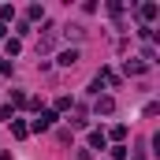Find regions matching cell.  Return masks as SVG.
I'll list each match as a JSON object with an SVG mask.
<instances>
[{
  "label": "cell",
  "mask_w": 160,
  "mask_h": 160,
  "mask_svg": "<svg viewBox=\"0 0 160 160\" xmlns=\"http://www.w3.org/2000/svg\"><path fill=\"white\" fill-rule=\"evenodd\" d=\"M56 119H60V116H56L52 108H41L38 119H30L26 127H30V134H45V130H52V123H56Z\"/></svg>",
  "instance_id": "1"
},
{
  "label": "cell",
  "mask_w": 160,
  "mask_h": 160,
  "mask_svg": "<svg viewBox=\"0 0 160 160\" xmlns=\"http://www.w3.org/2000/svg\"><path fill=\"white\" fill-rule=\"evenodd\" d=\"M157 15H160V4H153V0H145V4H138V19H142L145 26H149V22H153Z\"/></svg>",
  "instance_id": "2"
},
{
  "label": "cell",
  "mask_w": 160,
  "mask_h": 160,
  "mask_svg": "<svg viewBox=\"0 0 160 160\" xmlns=\"http://www.w3.org/2000/svg\"><path fill=\"white\" fill-rule=\"evenodd\" d=\"M93 112H97V116H112V112H116V101H112V97H97V101H93Z\"/></svg>",
  "instance_id": "3"
},
{
  "label": "cell",
  "mask_w": 160,
  "mask_h": 160,
  "mask_svg": "<svg viewBox=\"0 0 160 160\" xmlns=\"http://www.w3.org/2000/svg\"><path fill=\"white\" fill-rule=\"evenodd\" d=\"M56 63H60V67H75V63H78V48H63Z\"/></svg>",
  "instance_id": "4"
},
{
  "label": "cell",
  "mask_w": 160,
  "mask_h": 160,
  "mask_svg": "<svg viewBox=\"0 0 160 160\" xmlns=\"http://www.w3.org/2000/svg\"><path fill=\"white\" fill-rule=\"evenodd\" d=\"M123 71H127V75H130V78H138V75H145V71H149V67H145V63H142V60H127V63H123Z\"/></svg>",
  "instance_id": "5"
},
{
  "label": "cell",
  "mask_w": 160,
  "mask_h": 160,
  "mask_svg": "<svg viewBox=\"0 0 160 160\" xmlns=\"http://www.w3.org/2000/svg\"><path fill=\"white\" fill-rule=\"evenodd\" d=\"M93 149H108V138H104V130H89V153Z\"/></svg>",
  "instance_id": "6"
},
{
  "label": "cell",
  "mask_w": 160,
  "mask_h": 160,
  "mask_svg": "<svg viewBox=\"0 0 160 160\" xmlns=\"http://www.w3.org/2000/svg\"><path fill=\"white\" fill-rule=\"evenodd\" d=\"M11 134L22 142V138H30V127H26V119H11Z\"/></svg>",
  "instance_id": "7"
},
{
  "label": "cell",
  "mask_w": 160,
  "mask_h": 160,
  "mask_svg": "<svg viewBox=\"0 0 160 160\" xmlns=\"http://www.w3.org/2000/svg\"><path fill=\"white\" fill-rule=\"evenodd\" d=\"M26 22H45V8L41 4H30L26 8Z\"/></svg>",
  "instance_id": "8"
},
{
  "label": "cell",
  "mask_w": 160,
  "mask_h": 160,
  "mask_svg": "<svg viewBox=\"0 0 160 160\" xmlns=\"http://www.w3.org/2000/svg\"><path fill=\"white\" fill-rule=\"evenodd\" d=\"M97 78L104 82V86H119V75H116L112 67H101V71H97Z\"/></svg>",
  "instance_id": "9"
},
{
  "label": "cell",
  "mask_w": 160,
  "mask_h": 160,
  "mask_svg": "<svg viewBox=\"0 0 160 160\" xmlns=\"http://www.w3.org/2000/svg\"><path fill=\"white\" fill-rule=\"evenodd\" d=\"M104 138H108V142H116V145H123V138H127V127H123V123H116V127H112Z\"/></svg>",
  "instance_id": "10"
},
{
  "label": "cell",
  "mask_w": 160,
  "mask_h": 160,
  "mask_svg": "<svg viewBox=\"0 0 160 160\" xmlns=\"http://www.w3.org/2000/svg\"><path fill=\"white\" fill-rule=\"evenodd\" d=\"M4 52H8V60H15L19 52H22V41H15V38H8L4 41Z\"/></svg>",
  "instance_id": "11"
},
{
  "label": "cell",
  "mask_w": 160,
  "mask_h": 160,
  "mask_svg": "<svg viewBox=\"0 0 160 160\" xmlns=\"http://www.w3.org/2000/svg\"><path fill=\"white\" fill-rule=\"evenodd\" d=\"M108 153H112L108 160H127V157H130V149H127V145H112Z\"/></svg>",
  "instance_id": "12"
},
{
  "label": "cell",
  "mask_w": 160,
  "mask_h": 160,
  "mask_svg": "<svg viewBox=\"0 0 160 160\" xmlns=\"http://www.w3.org/2000/svg\"><path fill=\"white\" fill-rule=\"evenodd\" d=\"M71 104H75V101H71V97H60V101H56V104H52V112H56V116H60V112H71Z\"/></svg>",
  "instance_id": "13"
},
{
  "label": "cell",
  "mask_w": 160,
  "mask_h": 160,
  "mask_svg": "<svg viewBox=\"0 0 160 160\" xmlns=\"http://www.w3.org/2000/svg\"><path fill=\"white\" fill-rule=\"evenodd\" d=\"M11 19H15V8H11V4H0V22H4V26H8V22H11Z\"/></svg>",
  "instance_id": "14"
},
{
  "label": "cell",
  "mask_w": 160,
  "mask_h": 160,
  "mask_svg": "<svg viewBox=\"0 0 160 160\" xmlns=\"http://www.w3.org/2000/svg\"><path fill=\"white\" fill-rule=\"evenodd\" d=\"M26 34H30V22H26V19H19V22H15V41H22Z\"/></svg>",
  "instance_id": "15"
},
{
  "label": "cell",
  "mask_w": 160,
  "mask_h": 160,
  "mask_svg": "<svg viewBox=\"0 0 160 160\" xmlns=\"http://www.w3.org/2000/svg\"><path fill=\"white\" fill-rule=\"evenodd\" d=\"M11 108H26V93H22V89L11 93Z\"/></svg>",
  "instance_id": "16"
},
{
  "label": "cell",
  "mask_w": 160,
  "mask_h": 160,
  "mask_svg": "<svg viewBox=\"0 0 160 160\" xmlns=\"http://www.w3.org/2000/svg\"><path fill=\"white\" fill-rule=\"evenodd\" d=\"M15 119V108L11 104H0V123H11Z\"/></svg>",
  "instance_id": "17"
},
{
  "label": "cell",
  "mask_w": 160,
  "mask_h": 160,
  "mask_svg": "<svg viewBox=\"0 0 160 160\" xmlns=\"http://www.w3.org/2000/svg\"><path fill=\"white\" fill-rule=\"evenodd\" d=\"M101 89H104V82H101V78H93V82H89V93H93V97H101Z\"/></svg>",
  "instance_id": "18"
},
{
  "label": "cell",
  "mask_w": 160,
  "mask_h": 160,
  "mask_svg": "<svg viewBox=\"0 0 160 160\" xmlns=\"http://www.w3.org/2000/svg\"><path fill=\"white\" fill-rule=\"evenodd\" d=\"M0 75H4V78H11V60H0Z\"/></svg>",
  "instance_id": "19"
},
{
  "label": "cell",
  "mask_w": 160,
  "mask_h": 160,
  "mask_svg": "<svg viewBox=\"0 0 160 160\" xmlns=\"http://www.w3.org/2000/svg\"><path fill=\"white\" fill-rule=\"evenodd\" d=\"M130 160H145V149H134V157Z\"/></svg>",
  "instance_id": "20"
},
{
  "label": "cell",
  "mask_w": 160,
  "mask_h": 160,
  "mask_svg": "<svg viewBox=\"0 0 160 160\" xmlns=\"http://www.w3.org/2000/svg\"><path fill=\"white\" fill-rule=\"evenodd\" d=\"M4 38H8V26H4V22H0V41H4Z\"/></svg>",
  "instance_id": "21"
},
{
  "label": "cell",
  "mask_w": 160,
  "mask_h": 160,
  "mask_svg": "<svg viewBox=\"0 0 160 160\" xmlns=\"http://www.w3.org/2000/svg\"><path fill=\"white\" fill-rule=\"evenodd\" d=\"M0 160H11V153H0Z\"/></svg>",
  "instance_id": "22"
}]
</instances>
